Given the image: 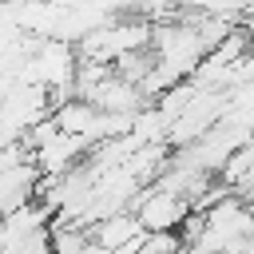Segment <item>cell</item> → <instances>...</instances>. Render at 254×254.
Returning a JSON list of instances; mask_svg holds the SVG:
<instances>
[{"mask_svg":"<svg viewBox=\"0 0 254 254\" xmlns=\"http://www.w3.org/2000/svg\"><path fill=\"white\" fill-rule=\"evenodd\" d=\"M151 52L159 64H167L171 71H179L183 79H190L198 71V64L206 60V44L198 40L194 24H175V20H163L151 28Z\"/></svg>","mask_w":254,"mask_h":254,"instance_id":"obj_1","label":"cell"},{"mask_svg":"<svg viewBox=\"0 0 254 254\" xmlns=\"http://www.w3.org/2000/svg\"><path fill=\"white\" fill-rule=\"evenodd\" d=\"M131 214L139 218L143 234H179V226L190 218V202L163 187H143L131 202Z\"/></svg>","mask_w":254,"mask_h":254,"instance_id":"obj_2","label":"cell"},{"mask_svg":"<svg viewBox=\"0 0 254 254\" xmlns=\"http://www.w3.org/2000/svg\"><path fill=\"white\" fill-rule=\"evenodd\" d=\"M91 155V143L83 139V135H67V131H60L48 147H40L36 155H32V163H36V171L40 175H67V171H75L83 159Z\"/></svg>","mask_w":254,"mask_h":254,"instance_id":"obj_3","label":"cell"},{"mask_svg":"<svg viewBox=\"0 0 254 254\" xmlns=\"http://www.w3.org/2000/svg\"><path fill=\"white\" fill-rule=\"evenodd\" d=\"M36 183H40L36 163H20V167L4 171L0 175V218L12 214V210H20V206H28L36 198Z\"/></svg>","mask_w":254,"mask_h":254,"instance_id":"obj_4","label":"cell"},{"mask_svg":"<svg viewBox=\"0 0 254 254\" xmlns=\"http://www.w3.org/2000/svg\"><path fill=\"white\" fill-rule=\"evenodd\" d=\"M135 238H143V226H139V218H135L131 210L107 214V218H99V222L91 226V242H95V246H103L107 254H115V250L131 246Z\"/></svg>","mask_w":254,"mask_h":254,"instance_id":"obj_5","label":"cell"},{"mask_svg":"<svg viewBox=\"0 0 254 254\" xmlns=\"http://www.w3.org/2000/svg\"><path fill=\"white\" fill-rule=\"evenodd\" d=\"M48 242H52V254H83L87 242H91V230L79 226V222L52 218L48 222Z\"/></svg>","mask_w":254,"mask_h":254,"instance_id":"obj_6","label":"cell"},{"mask_svg":"<svg viewBox=\"0 0 254 254\" xmlns=\"http://www.w3.org/2000/svg\"><path fill=\"white\" fill-rule=\"evenodd\" d=\"M83 254H107V250H103V246H95V242H87V250H83Z\"/></svg>","mask_w":254,"mask_h":254,"instance_id":"obj_7","label":"cell"},{"mask_svg":"<svg viewBox=\"0 0 254 254\" xmlns=\"http://www.w3.org/2000/svg\"><path fill=\"white\" fill-rule=\"evenodd\" d=\"M175 254H190V250H187V246H179V250H175Z\"/></svg>","mask_w":254,"mask_h":254,"instance_id":"obj_8","label":"cell"}]
</instances>
